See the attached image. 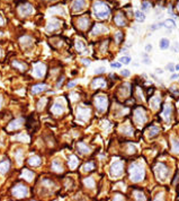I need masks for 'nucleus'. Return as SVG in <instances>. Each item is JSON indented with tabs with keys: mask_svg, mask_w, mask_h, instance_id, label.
<instances>
[{
	"mask_svg": "<svg viewBox=\"0 0 179 201\" xmlns=\"http://www.w3.org/2000/svg\"><path fill=\"white\" fill-rule=\"evenodd\" d=\"M130 177L133 182H141L144 179V167L140 163H133L130 166Z\"/></svg>",
	"mask_w": 179,
	"mask_h": 201,
	"instance_id": "nucleus-1",
	"label": "nucleus"
},
{
	"mask_svg": "<svg viewBox=\"0 0 179 201\" xmlns=\"http://www.w3.org/2000/svg\"><path fill=\"white\" fill-rule=\"evenodd\" d=\"M94 15L99 19H105L109 15V8L102 1H96L93 6Z\"/></svg>",
	"mask_w": 179,
	"mask_h": 201,
	"instance_id": "nucleus-2",
	"label": "nucleus"
},
{
	"mask_svg": "<svg viewBox=\"0 0 179 201\" xmlns=\"http://www.w3.org/2000/svg\"><path fill=\"white\" fill-rule=\"evenodd\" d=\"M155 176L160 180V181H164V180L169 176V170H168V167L164 164H162V163H158V164L155 165Z\"/></svg>",
	"mask_w": 179,
	"mask_h": 201,
	"instance_id": "nucleus-3",
	"label": "nucleus"
},
{
	"mask_svg": "<svg viewBox=\"0 0 179 201\" xmlns=\"http://www.w3.org/2000/svg\"><path fill=\"white\" fill-rule=\"evenodd\" d=\"M95 105L98 110L99 113H104V112L107 110V105H108V99L105 95H98L96 96L95 98Z\"/></svg>",
	"mask_w": 179,
	"mask_h": 201,
	"instance_id": "nucleus-4",
	"label": "nucleus"
},
{
	"mask_svg": "<svg viewBox=\"0 0 179 201\" xmlns=\"http://www.w3.org/2000/svg\"><path fill=\"white\" fill-rule=\"evenodd\" d=\"M109 174L111 177H117L123 174V163L122 161H115L111 163L109 168Z\"/></svg>",
	"mask_w": 179,
	"mask_h": 201,
	"instance_id": "nucleus-5",
	"label": "nucleus"
},
{
	"mask_svg": "<svg viewBox=\"0 0 179 201\" xmlns=\"http://www.w3.org/2000/svg\"><path fill=\"white\" fill-rule=\"evenodd\" d=\"M11 193L14 197H16V198L18 199L25 198V197L28 195V189L27 186L23 185V184H17V185H15L11 189Z\"/></svg>",
	"mask_w": 179,
	"mask_h": 201,
	"instance_id": "nucleus-6",
	"label": "nucleus"
},
{
	"mask_svg": "<svg viewBox=\"0 0 179 201\" xmlns=\"http://www.w3.org/2000/svg\"><path fill=\"white\" fill-rule=\"evenodd\" d=\"M134 120L140 126H142V124H144L146 122V113H145V111L142 107L136 108L135 111H134Z\"/></svg>",
	"mask_w": 179,
	"mask_h": 201,
	"instance_id": "nucleus-7",
	"label": "nucleus"
},
{
	"mask_svg": "<svg viewBox=\"0 0 179 201\" xmlns=\"http://www.w3.org/2000/svg\"><path fill=\"white\" fill-rule=\"evenodd\" d=\"M44 74H45V65H43V63H41V62H38V63H36V65L34 66V70H33V75H34L35 77H43Z\"/></svg>",
	"mask_w": 179,
	"mask_h": 201,
	"instance_id": "nucleus-8",
	"label": "nucleus"
},
{
	"mask_svg": "<svg viewBox=\"0 0 179 201\" xmlns=\"http://www.w3.org/2000/svg\"><path fill=\"white\" fill-rule=\"evenodd\" d=\"M171 112H172V107L170 104H166L164 106V110H162V113H161V116L164 119L167 123L170 122V116H171Z\"/></svg>",
	"mask_w": 179,
	"mask_h": 201,
	"instance_id": "nucleus-9",
	"label": "nucleus"
},
{
	"mask_svg": "<svg viewBox=\"0 0 179 201\" xmlns=\"http://www.w3.org/2000/svg\"><path fill=\"white\" fill-rule=\"evenodd\" d=\"M18 11L22 16H28L33 12V7L29 3H24V5L18 7Z\"/></svg>",
	"mask_w": 179,
	"mask_h": 201,
	"instance_id": "nucleus-10",
	"label": "nucleus"
},
{
	"mask_svg": "<svg viewBox=\"0 0 179 201\" xmlns=\"http://www.w3.org/2000/svg\"><path fill=\"white\" fill-rule=\"evenodd\" d=\"M86 7V0H73L72 2V10L76 12L81 11Z\"/></svg>",
	"mask_w": 179,
	"mask_h": 201,
	"instance_id": "nucleus-11",
	"label": "nucleus"
},
{
	"mask_svg": "<svg viewBox=\"0 0 179 201\" xmlns=\"http://www.w3.org/2000/svg\"><path fill=\"white\" fill-rule=\"evenodd\" d=\"M89 114H90V110L89 108H86V107H80L78 108V118L81 119V120L87 121L88 118H89Z\"/></svg>",
	"mask_w": 179,
	"mask_h": 201,
	"instance_id": "nucleus-12",
	"label": "nucleus"
},
{
	"mask_svg": "<svg viewBox=\"0 0 179 201\" xmlns=\"http://www.w3.org/2000/svg\"><path fill=\"white\" fill-rule=\"evenodd\" d=\"M60 24H61V23H60V21H58V19H55V18L51 19L46 26V31L47 32L55 31V30H58V28L60 27Z\"/></svg>",
	"mask_w": 179,
	"mask_h": 201,
	"instance_id": "nucleus-13",
	"label": "nucleus"
},
{
	"mask_svg": "<svg viewBox=\"0 0 179 201\" xmlns=\"http://www.w3.org/2000/svg\"><path fill=\"white\" fill-rule=\"evenodd\" d=\"M49 89V86L45 85V84H37L35 86L32 87V94H38L42 93V92H45V90Z\"/></svg>",
	"mask_w": 179,
	"mask_h": 201,
	"instance_id": "nucleus-14",
	"label": "nucleus"
},
{
	"mask_svg": "<svg viewBox=\"0 0 179 201\" xmlns=\"http://www.w3.org/2000/svg\"><path fill=\"white\" fill-rule=\"evenodd\" d=\"M108 30L104 26V25L97 24L94 26L93 31H91V34L93 35H97V34H102V33H106Z\"/></svg>",
	"mask_w": 179,
	"mask_h": 201,
	"instance_id": "nucleus-15",
	"label": "nucleus"
},
{
	"mask_svg": "<svg viewBox=\"0 0 179 201\" xmlns=\"http://www.w3.org/2000/svg\"><path fill=\"white\" fill-rule=\"evenodd\" d=\"M89 26V18L88 17H81V18L78 19V27L80 30H87Z\"/></svg>",
	"mask_w": 179,
	"mask_h": 201,
	"instance_id": "nucleus-16",
	"label": "nucleus"
},
{
	"mask_svg": "<svg viewBox=\"0 0 179 201\" xmlns=\"http://www.w3.org/2000/svg\"><path fill=\"white\" fill-rule=\"evenodd\" d=\"M52 112L56 115L62 114V113L64 112V106H63V104H61L60 102H56L55 104L52 106Z\"/></svg>",
	"mask_w": 179,
	"mask_h": 201,
	"instance_id": "nucleus-17",
	"label": "nucleus"
},
{
	"mask_svg": "<svg viewBox=\"0 0 179 201\" xmlns=\"http://www.w3.org/2000/svg\"><path fill=\"white\" fill-rule=\"evenodd\" d=\"M23 122H24V119H16V120H14L12 122H10L9 126H8V129H9V130L18 129V128L23 124Z\"/></svg>",
	"mask_w": 179,
	"mask_h": 201,
	"instance_id": "nucleus-18",
	"label": "nucleus"
},
{
	"mask_svg": "<svg viewBox=\"0 0 179 201\" xmlns=\"http://www.w3.org/2000/svg\"><path fill=\"white\" fill-rule=\"evenodd\" d=\"M106 81L103 79V78H96L94 79L93 83H91V87L93 88H98V87H106Z\"/></svg>",
	"mask_w": 179,
	"mask_h": 201,
	"instance_id": "nucleus-19",
	"label": "nucleus"
},
{
	"mask_svg": "<svg viewBox=\"0 0 179 201\" xmlns=\"http://www.w3.org/2000/svg\"><path fill=\"white\" fill-rule=\"evenodd\" d=\"M19 43H20V45H22L23 48H28L32 45L33 40H32V37H29V36H23L22 39L19 40Z\"/></svg>",
	"mask_w": 179,
	"mask_h": 201,
	"instance_id": "nucleus-20",
	"label": "nucleus"
},
{
	"mask_svg": "<svg viewBox=\"0 0 179 201\" xmlns=\"http://www.w3.org/2000/svg\"><path fill=\"white\" fill-rule=\"evenodd\" d=\"M10 168V162L8 159L3 161L0 163V173L1 174H6Z\"/></svg>",
	"mask_w": 179,
	"mask_h": 201,
	"instance_id": "nucleus-21",
	"label": "nucleus"
},
{
	"mask_svg": "<svg viewBox=\"0 0 179 201\" xmlns=\"http://www.w3.org/2000/svg\"><path fill=\"white\" fill-rule=\"evenodd\" d=\"M28 164L31 165V166H40L41 163H42V161H41V158L38 157V156H32V157L28 158Z\"/></svg>",
	"mask_w": 179,
	"mask_h": 201,
	"instance_id": "nucleus-22",
	"label": "nucleus"
},
{
	"mask_svg": "<svg viewBox=\"0 0 179 201\" xmlns=\"http://www.w3.org/2000/svg\"><path fill=\"white\" fill-rule=\"evenodd\" d=\"M22 176L24 177V179L26 180V181H28V182H31L32 180L34 179V173H33V172H31L29 170H23Z\"/></svg>",
	"mask_w": 179,
	"mask_h": 201,
	"instance_id": "nucleus-23",
	"label": "nucleus"
},
{
	"mask_svg": "<svg viewBox=\"0 0 179 201\" xmlns=\"http://www.w3.org/2000/svg\"><path fill=\"white\" fill-rule=\"evenodd\" d=\"M52 170L54 171V172H58V173H60V172H62V171H63V166H62L61 162H60L59 159H55V161H53V163H52Z\"/></svg>",
	"mask_w": 179,
	"mask_h": 201,
	"instance_id": "nucleus-24",
	"label": "nucleus"
},
{
	"mask_svg": "<svg viewBox=\"0 0 179 201\" xmlns=\"http://www.w3.org/2000/svg\"><path fill=\"white\" fill-rule=\"evenodd\" d=\"M115 23H116V25H118V26H125L126 19L124 18V16L122 15V14H117V15L115 16Z\"/></svg>",
	"mask_w": 179,
	"mask_h": 201,
	"instance_id": "nucleus-25",
	"label": "nucleus"
},
{
	"mask_svg": "<svg viewBox=\"0 0 179 201\" xmlns=\"http://www.w3.org/2000/svg\"><path fill=\"white\" fill-rule=\"evenodd\" d=\"M118 93H120V96H124V97L127 96L130 94V85H129V84H124L123 86L120 88V92H118Z\"/></svg>",
	"mask_w": 179,
	"mask_h": 201,
	"instance_id": "nucleus-26",
	"label": "nucleus"
},
{
	"mask_svg": "<svg viewBox=\"0 0 179 201\" xmlns=\"http://www.w3.org/2000/svg\"><path fill=\"white\" fill-rule=\"evenodd\" d=\"M78 150H79L81 154H88V153H90V148L86 145V144H84V142H79V144H78Z\"/></svg>",
	"mask_w": 179,
	"mask_h": 201,
	"instance_id": "nucleus-27",
	"label": "nucleus"
},
{
	"mask_svg": "<svg viewBox=\"0 0 179 201\" xmlns=\"http://www.w3.org/2000/svg\"><path fill=\"white\" fill-rule=\"evenodd\" d=\"M78 164H79L78 158L76 157L74 155L70 156V158H69V167H70V168H76V167L78 166Z\"/></svg>",
	"mask_w": 179,
	"mask_h": 201,
	"instance_id": "nucleus-28",
	"label": "nucleus"
},
{
	"mask_svg": "<svg viewBox=\"0 0 179 201\" xmlns=\"http://www.w3.org/2000/svg\"><path fill=\"white\" fill-rule=\"evenodd\" d=\"M11 65L12 67H15V68H17L20 71H26V68H27V66L25 65V63H22V62L19 61H12Z\"/></svg>",
	"mask_w": 179,
	"mask_h": 201,
	"instance_id": "nucleus-29",
	"label": "nucleus"
},
{
	"mask_svg": "<svg viewBox=\"0 0 179 201\" xmlns=\"http://www.w3.org/2000/svg\"><path fill=\"white\" fill-rule=\"evenodd\" d=\"M160 98L159 97H153V98L151 99V102H150V105H151V107L153 108V110H157L159 106H160Z\"/></svg>",
	"mask_w": 179,
	"mask_h": 201,
	"instance_id": "nucleus-30",
	"label": "nucleus"
},
{
	"mask_svg": "<svg viewBox=\"0 0 179 201\" xmlns=\"http://www.w3.org/2000/svg\"><path fill=\"white\" fill-rule=\"evenodd\" d=\"M171 145H172V152L173 153H179V140L176 138H172L171 140Z\"/></svg>",
	"mask_w": 179,
	"mask_h": 201,
	"instance_id": "nucleus-31",
	"label": "nucleus"
},
{
	"mask_svg": "<svg viewBox=\"0 0 179 201\" xmlns=\"http://www.w3.org/2000/svg\"><path fill=\"white\" fill-rule=\"evenodd\" d=\"M135 18H136V21L138 22H144V19H145V15H144V12L143 11H140V10H136L135 11Z\"/></svg>",
	"mask_w": 179,
	"mask_h": 201,
	"instance_id": "nucleus-32",
	"label": "nucleus"
},
{
	"mask_svg": "<svg viewBox=\"0 0 179 201\" xmlns=\"http://www.w3.org/2000/svg\"><path fill=\"white\" fill-rule=\"evenodd\" d=\"M84 184L87 188H94L95 186V181H94L93 177H87L84 180Z\"/></svg>",
	"mask_w": 179,
	"mask_h": 201,
	"instance_id": "nucleus-33",
	"label": "nucleus"
},
{
	"mask_svg": "<svg viewBox=\"0 0 179 201\" xmlns=\"http://www.w3.org/2000/svg\"><path fill=\"white\" fill-rule=\"evenodd\" d=\"M159 45H160L161 50H167L169 48V40L168 39H161Z\"/></svg>",
	"mask_w": 179,
	"mask_h": 201,
	"instance_id": "nucleus-34",
	"label": "nucleus"
},
{
	"mask_svg": "<svg viewBox=\"0 0 179 201\" xmlns=\"http://www.w3.org/2000/svg\"><path fill=\"white\" fill-rule=\"evenodd\" d=\"M120 130L122 131L124 135H129V136H131V135L133 133V129L130 127V126H129V124H126V126H125V127H123V128H120Z\"/></svg>",
	"mask_w": 179,
	"mask_h": 201,
	"instance_id": "nucleus-35",
	"label": "nucleus"
},
{
	"mask_svg": "<svg viewBox=\"0 0 179 201\" xmlns=\"http://www.w3.org/2000/svg\"><path fill=\"white\" fill-rule=\"evenodd\" d=\"M164 26L168 28H176V23L173 22L172 19H166L164 22Z\"/></svg>",
	"mask_w": 179,
	"mask_h": 201,
	"instance_id": "nucleus-36",
	"label": "nucleus"
},
{
	"mask_svg": "<svg viewBox=\"0 0 179 201\" xmlns=\"http://www.w3.org/2000/svg\"><path fill=\"white\" fill-rule=\"evenodd\" d=\"M158 133H159V128L158 127H151L150 128V130H149V137L152 138V137L157 136Z\"/></svg>",
	"mask_w": 179,
	"mask_h": 201,
	"instance_id": "nucleus-37",
	"label": "nucleus"
},
{
	"mask_svg": "<svg viewBox=\"0 0 179 201\" xmlns=\"http://www.w3.org/2000/svg\"><path fill=\"white\" fill-rule=\"evenodd\" d=\"M94 168H95L94 163H87V164H85L84 166H82V171H84V172H89V171L94 170Z\"/></svg>",
	"mask_w": 179,
	"mask_h": 201,
	"instance_id": "nucleus-38",
	"label": "nucleus"
},
{
	"mask_svg": "<svg viewBox=\"0 0 179 201\" xmlns=\"http://www.w3.org/2000/svg\"><path fill=\"white\" fill-rule=\"evenodd\" d=\"M76 49L78 50V51H84L85 49H86V45H85L84 42H81V41H78L77 44H76Z\"/></svg>",
	"mask_w": 179,
	"mask_h": 201,
	"instance_id": "nucleus-39",
	"label": "nucleus"
},
{
	"mask_svg": "<svg viewBox=\"0 0 179 201\" xmlns=\"http://www.w3.org/2000/svg\"><path fill=\"white\" fill-rule=\"evenodd\" d=\"M120 61L122 62V63H123V65H127V63H130L131 62V58L130 57H120Z\"/></svg>",
	"mask_w": 179,
	"mask_h": 201,
	"instance_id": "nucleus-40",
	"label": "nucleus"
},
{
	"mask_svg": "<svg viewBox=\"0 0 179 201\" xmlns=\"http://www.w3.org/2000/svg\"><path fill=\"white\" fill-rule=\"evenodd\" d=\"M150 7H151V3L149 2V1H143L142 2V9L144 10H146V11H148L149 9H150Z\"/></svg>",
	"mask_w": 179,
	"mask_h": 201,
	"instance_id": "nucleus-41",
	"label": "nucleus"
},
{
	"mask_svg": "<svg viewBox=\"0 0 179 201\" xmlns=\"http://www.w3.org/2000/svg\"><path fill=\"white\" fill-rule=\"evenodd\" d=\"M134 194H135V198L138 199V200H145L144 195H143L141 192H135Z\"/></svg>",
	"mask_w": 179,
	"mask_h": 201,
	"instance_id": "nucleus-42",
	"label": "nucleus"
},
{
	"mask_svg": "<svg viewBox=\"0 0 179 201\" xmlns=\"http://www.w3.org/2000/svg\"><path fill=\"white\" fill-rule=\"evenodd\" d=\"M45 102H46V99H45V98L41 99L40 103H38V110H42V107H43L42 105H44V104H45Z\"/></svg>",
	"mask_w": 179,
	"mask_h": 201,
	"instance_id": "nucleus-43",
	"label": "nucleus"
},
{
	"mask_svg": "<svg viewBox=\"0 0 179 201\" xmlns=\"http://www.w3.org/2000/svg\"><path fill=\"white\" fill-rule=\"evenodd\" d=\"M111 67L113 68H120V66H122V62H114V63H111Z\"/></svg>",
	"mask_w": 179,
	"mask_h": 201,
	"instance_id": "nucleus-44",
	"label": "nucleus"
},
{
	"mask_svg": "<svg viewBox=\"0 0 179 201\" xmlns=\"http://www.w3.org/2000/svg\"><path fill=\"white\" fill-rule=\"evenodd\" d=\"M20 157H22V152H20V150H18V152H16V158H17V159H18V162L19 163H20Z\"/></svg>",
	"mask_w": 179,
	"mask_h": 201,
	"instance_id": "nucleus-45",
	"label": "nucleus"
},
{
	"mask_svg": "<svg viewBox=\"0 0 179 201\" xmlns=\"http://www.w3.org/2000/svg\"><path fill=\"white\" fill-rule=\"evenodd\" d=\"M167 69L169 71H171V72H173V71H175V67H173L172 63H169V65L167 66Z\"/></svg>",
	"mask_w": 179,
	"mask_h": 201,
	"instance_id": "nucleus-46",
	"label": "nucleus"
},
{
	"mask_svg": "<svg viewBox=\"0 0 179 201\" xmlns=\"http://www.w3.org/2000/svg\"><path fill=\"white\" fill-rule=\"evenodd\" d=\"M105 71V68L104 67H102V68H97V70H96V74H103Z\"/></svg>",
	"mask_w": 179,
	"mask_h": 201,
	"instance_id": "nucleus-47",
	"label": "nucleus"
},
{
	"mask_svg": "<svg viewBox=\"0 0 179 201\" xmlns=\"http://www.w3.org/2000/svg\"><path fill=\"white\" fill-rule=\"evenodd\" d=\"M120 74L123 75V76H130V71H129V70H122V71H120Z\"/></svg>",
	"mask_w": 179,
	"mask_h": 201,
	"instance_id": "nucleus-48",
	"label": "nucleus"
},
{
	"mask_svg": "<svg viewBox=\"0 0 179 201\" xmlns=\"http://www.w3.org/2000/svg\"><path fill=\"white\" fill-rule=\"evenodd\" d=\"M82 62H84V63H85V65H86V66L90 65V60H89V59H85V60H82Z\"/></svg>",
	"mask_w": 179,
	"mask_h": 201,
	"instance_id": "nucleus-49",
	"label": "nucleus"
},
{
	"mask_svg": "<svg viewBox=\"0 0 179 201\" xmlns=\"http://www.w3.org/2000/svg\"><path fill=\"white\" fill-rule=\"evenodd\" d=\"M73 86H76V81H71V83H69L68 84V87L70 88V87H73Z\"/></svg>",
	"mask_w": 179,
	"mask_h": 201,
	"instance_id": "nucleus-50",
	"label": "nucleus"
},
{
	"mask_svg": "<svg viewBox=\"0 0 179 201\" xmlns=\"http://www.w3.org/2000/svg\"><path fill=\"white\" fill-rule=\"evenodd\" d=\"M116 40H122V33H117L116 34Z\"/></svg>",
	"mask_w": 179,
	"mask_h": 201,
	"instance_id": "nucleus-51",
	"label": "nucleus"
},
{
	"mask_svg": "<svg viewBox=\"0 0 179 201\" xmlns=\"http://www.w3.org/2000/svg\"><path fill=\"white\" fill-rule=\"evenodd\" d=\"M178 77H179V75H178V74H173L172 76H171V78H170V79H177Z\"/></svg>",
	"mask_w": 179,
	"mask_h": 201,
	"instance_id": "nucleus-52",
	"label": "nucleus"
},
{
	"mask_svg": "<svg viewBox=\"0 0 179 201\" xmlns=\"http://www.w3.org/2000/svg\"><path fill=\"white\" fill-rule=\"evenodd\" d=\"M62 81H63V77H61V78H60L59 83L56 84V87H60V85H61V84H62Z\"/></svg>",
	"mask_w": 179,
	"mask_h": 201,
	"instance_id": "nucleus-53",
	"label": "nucleus"
},
{
	"mask_svg": "<svg viewBox=\"0 0 179 201\" xmlns=\"http://www.w3.org/2000/svg\"><path fill=\"white\" fill-rule=\"evenodd\" d=\"M3 23H5V21H3L2 16L0 15V26H2V25H3Z\"/></svg>",
	"mask_w": 179,
	"mask_h": 201,
	"instance_id": "nucleus-54",
	"label": "nucleus"
},
{
	"mask_svg": "<svg viewBox=\"0 0 179 201\" xmlns=\"http://www.w3.org/2000/svg\"><path fill=\"white\" fill-rule=\"evenodd\" d=\"M155 72H157V74H162V72H164V70H162L161 68H158L157 70H155Z\"/></svg>",
	"mask_w": 179,
	"mask_h": 201,
	"instance_id": "nucleus-55",
	"label": "nucleus"
},
{
	"mask_svg": "<svg viewBox=\"0 0 179 201\" xmlns=\"http://www.w3.org/2000/svg\"><path fill=\"white\" fill-rule=\"evenodd\" d=\"M151 49H152L151 45H146V47H145V50H146V51H150Z\"/></svg>",
	"mask_w": 179,
	"mask_h": 201,
	"instance_id": "nucleus-56",
	"label": "nucleus"
},
{
	"mask_svg": "<svg viewBox=\"0 0 179 201\" xmlns=\"http://www.w3.org/2000/svg\"><path fill=\"white\" fill-rule=\"evenodd\" d=\"M144 63H148V65H150V63H151V61H150L149 59H144Z\"/></svg>",
	"mask_w": 179,
	"mask_h": 201,
	"instance_id": "nucleus-57",
	"label": "nucleus"
},
{
	"mask_svg": "<svg viewBox=\"0 0 179 201\" xmlns=\"http://www.w3.org/2000/svg\"><path fill=\"white\" fill-rule=\"evenodd\" d=\"M175 45H176V50L178 51V50H179V43H178V42H176V43H175Z\"/></svg>",
	"mask_w": 179,
	"mask_h": 201,
	"instance_id": "nucleus-58",
	"label": "nucleus"
},
{
	"mask_svg": "<svg viewBox=\"0 0 179 201\" xmlns=\"http://www.w3.org/2000/svg\"><path fill=\"white\" fill-rule=\"evenodd\" d=\"M1 104H2V97L0 96V107H1Z\"/></svg>",
	"mask_w": 179,
	"mask_h": 201,
	"instance_id": "nucleus-59",
	"label": "nucleus"
},
{
	"mask_svg": "<svg viewBox=\"0 0 179 201\" xmlns=\"http://www.w3.org/2000/svg\"><path fill=\"white\" fill-rule=\"evenodd\" d=\"M176 70H179V65L176 66Z\"/></svg>",
	"mask_w": 179,
	"mask_h": 201,
	"instance_id": "nucleus-60",
	"label": "nucleus"
},
{
	"mask_svg": "<svg viewBox=\"0 0 179 201\" xmlns=\"http://www.w3.org/2000/svg\"><path fill=\"white\" fill-rule=\"evenodd\" d=\"M0 57H1V50H0Z\"/></svg>",
	"mask_w": 179,
	"mask_h": 201,
	"instance_id": "nucleus-61",
	"label": "nucleus"
},
{
	"mask_svg": "<svg viewBox=\"0 0 179 201\" xmlns=\"http://www.w3.org/2000/svg\"><path fill=\"white\" fill-rule=\"evenodd\" d=\"M178 10H179V2H178Z\"/></svg>",
	"mask_w": 179,
	"mask_h": 201,
	"instance_id": "nucleus-62",
	"label": "nucleus"
}]
</instances>
